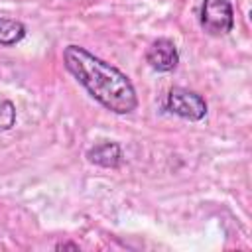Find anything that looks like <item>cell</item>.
<instances>
[{"instance_id":"6da1fadb","label":"cell","mask_w":252,"mask_h":252,"mask_svg":"<svg viewBox=\"0 0 252 252\" xmlns=\"http://www.w3.org/2000/svg\"><path fill=\"white\" fill-rule=\"evenodd\" d=\"M63 65L79 85L106 110L114 114H130L138 106V94L118 67L102 61L89 49L71 43L63 49Z\"/></svg>"},{"instance_id":"7a4b0ae2","label":"cell","mask_w":252,"mask_h":252,"mask_svg":"<svg viewBox=\"0 0 252 252\" xmlns=\"http://www.w3.org/2000/svg\"><path fill=\"white\" fill-rule=\"evenodd\" d=\"M199 24L203 32L213 37L230 33L234 28V10L230 0H203Z\"/></svg>"},{"instance_id":"3957f363","label":"cell","mask_w":252,"mask_h":252,"mask_svg":"<svg viewBox=\"0 0 252 252\" xmlns=\"http://www.w3.org/2000/svg\"><path fill=\"white\" fill-rule=\"evenodd\" d=\"M165 106L171 114L191 122L203 120L207 116V100L199 93L189 91L185 87H173L167 94Z\"/></svg>"},{"instance_id":"277c9868","label":"cell","mask_w":252,"mask_h":252,"mask_svg":"<svg viewBox=\"0 0 252 252\" xmlns=\"http://www.w3.org/2000/svg\"><path fill=\"white\" fill-rule=\"evenodd\" d=\"M146 61L154 71L171 73L179 63V51L169 37H158L146 51Z\"/></svg>"},{"instance_id":"5b68a950","label":"cell","mask_w":252,"mask_h":252,"mask_svg":"<svg viewBox=\"0 0 252 252\" xmlns=\"http://www.w3.org/2000/svg\"><path fill=\"white\" fill-rule=\"evenodd\" d=\"M87 159L94 165L114 169L122 163V150L116 142H100L87 150Z\"/></svg>"},{"instance_id":"8992f818","label":"cell","mask_w":252,"mask_h":252,"mask_svg":"<svg viewBox=\"0 0 252 252\" xmlns=\"http://www.w3.org/2000/svg\"><path fill=\"white\" fill-rule=\"evenodd\" d=\"M26 26L16 18L0 16V47H12L26 37Z\"/></svg>"},{"instance_id":"52a82bcc","label":"cell","mask_w":252,"mask_h":252,"mask_svg":"<svg viewBox=\"0 0 252 252\" xmlns=\"http://www.w3.org/2000/svg\"><path fill=\"white\" fill-rule=\"evenodd\" d=\"M16 124V106L12 100L0 102V132L10 130Z\"/></svg>"},{"instance_id":"ba28073f","label":"cell","mask_w":252,"mask_h":252,"mask_svg":"<svg viewBox=\"0 0 252 252\" xmlns=\"http://www.w3.org/2000/svg\"><path fill=\"white\" fill-rule=\"evenodd\" d=\"M55 250H79V244H73V242H61L55 246Z\"/></svg>"}]
</instances>
